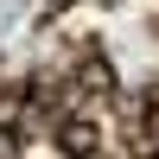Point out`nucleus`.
<instances>
[{
    "label": "nucleus",
    "mask_w": 159,
    "mask_h": 159,
    "mask_svg": "<svg viewBox=\"0 0 159 159\" xmlns=\"http://www.w3.org/2000/svg\"><path fill=\"white\" fill-rule=\"evenodd\" d=\"M121 83H115V64L102 45H83L70 57V102H115Z\"/></svg>",
    "instance_id": "obj_1"
},
{
    "label": "nucleus",
    "mask_w": 159,
    "mask_h": 159,
    "mask_svg": "<svg viewBox=\"0 0 159 159\" xmlns=\"http://www.w3.org/2000/svg\"><path fill=\"white\" fill-rule=\"evenodd\" d=\"M51 140H57V153H64V159H108L102 127L89 121V115H64V121L51 127Z\"/></svg>",
    "instance_id": "obj_2"
},
{
    "label": "nucleus",
    "mask_w": 159,
    "mask_h": 159,
    "mask_svg": "<svg viewBox=\"0 0 159 159\" xmlns=\"http://www.w3.org/2000/svg\"><path fill=\"white\" fill-rule=\"evenodd\" d=\"M64 7H76V0H45V19H57Z\"/></svg>",
    "instance_id": "obj_3"
},
{
    "label": "nucleus",
    "mask_w": 159,
    "mask_h": 159,
    "mask_svg": "<svg viewBox=\"0 0 159 159\" xmlns=\"http://www.w3.org/2000/svg\"><path fill=\"white\" fill-rule=\"evenodd\" d=\"M147 159H159V147H153V153H147Z\"/></svg>",
    "instance_id": "obj_4"
}]
</instances>
